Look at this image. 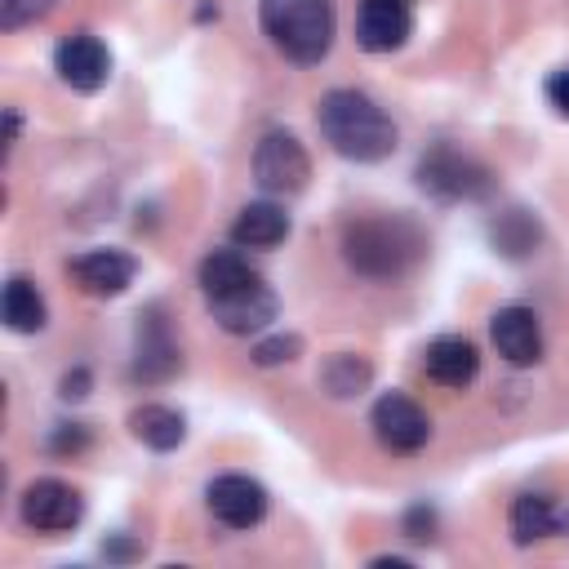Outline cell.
<instances>
[{
  "label": "cell",
  "mask_w": 569,
  "mask_h": 569,
  "mask_svg": "<svg viewBox=\"0 0 569 569\" xmlns=\"http://www.w3.org/2000/svg\"><path fill=\"white\" fill-rule=\"evenodd\" d=\"M204 502H209L213 520L227 525V529H253L267 516V489L253 476H240V471H227V476L209 480Z\"/></svg>",
  "instance_id": "8fae6325"
},
{
  "label": "cell",
  "mask_w": 569,
  "mask_h": 569,
  "mask_svg": "<svg viewBox=\"0 0 569 569\" xmlns=\"http://www.w3.org/2000/svg\"><path fill=\"white\" fill-rule=\"evenodd\" d=\"M373 382V365L365 356H351V351H338L320 365V387L333 396V400H351L360 396L365 387Z\"/></svg>",
  "instance_id": "44dd1931"
},
{
  "label": "cell",
  "mask_w": 569,
  "mask_h": 569,
  "mask_svg": "<svg viewBox=\"0 0 569 569\" xmlns=\"http://www.w3.org/2000/svg\"><path fill=\"white\" fill-rule=\"evenodd\" d=\"M178 369H182V351H178V342H173L160 307H147L138 316V342H133V369H129V378L151 387V382H169Z\"/></svg>",
  "instance_id": "ba28073f"
},
{
  "label": "cell",
  "mask_w": 569,
  "mask_h": 569,
  "mask_svg": "<svg viewBox=\"0 0 569 569\" xmlns=\"http://www.w3.org/2000/svg\"><path fill=\"white\" fill-rule=\"evenodd\" d=\"M53 0H0V31H22L27 22L44 18Z\"/></svg>",
  "instance_id": "cb8c5ba5"
},
{
  "label": "cell",
  "mask_w": 569,
  "mask_h": 569,
  "mask_svg": "<svg viewBox=\"0 0 569 569\" xmlns=\"http://www.w3.org/2000/svg\"><path fill=\"white\" fill-rule=\"evenodd\" d=\"M311 178V156L307 147L284 133V129H271L258 138L253 147V182L267 191V196H298Z\"/></svg>",
  "instance_id": "5b68a950"
},
{
  "label": "cell",
  "mask_w": 569,
  "mask_h": 569,
  "mask_svg": "<svg viewBox=\"0 0 569 569\" xmlns=\"http://www.w3.org/2000/svg\"><path fill=\"white\" fill-rule=\"evenodd\" d=\"M302 356V338L298 333H271L262 342H253V365L271 369V365H289Z\"/></svg>",
  "instance_id": "603a6c76"
},
{
  "label": "cell",
  "mask_w": 569,
  "mask_h": 569,
  "mask_svg": "<svg viewBox=\"0 0 569 569\" xmlns=\"http://www.w3.org/2000/svg\"><path fill=\"white\" fill-rule=\"evenodd\" d=\"M369 427H373V436H378V445L387 453H418L431 440V418L405 391L378 396L373 400V413H369Z\"/></svg>",
  "instance_id": "52a82bcc"
},
{
  "label": "cell",
  "mask_w": 569,
  "mask_h": 569,
  "mask_svg": "<svg viewBox=\"0 0 569 569\" xmlns=\"http://www.w3.org/2000/svg\"><path fill=\"white\" fill-rule=\"evenodd\" d=\"M129 431H133V440H142L147 449L169 453V449H178V445L187 440V418H182L178 409H169V405H138V409L129 413Z\"/></svg>",
  "instance_id": "ac0fdd59"
},
{
  "label": "cell",
  "mask_w": 569,
  "mask_h": 569,
  "mask_svg": "<svg viewBox=\"0 0 569 569\" xmlns=\"http://www.w3.org/2000/svg\"><path fill=\"white\" fill-rule=\"evenodd\" d=\"M249 280H258V271H253V262H249L240 249H213V253L200 262V289H204V298L231 293V289H240V284H249Z\"/></svg>",
  "instance_id": "d6986e66"
},
{
  "label": "cell",
  "mask_w": 569,
  "mask_h": 569,
  "mask_svg": "<svg viewBox=\"0 0 569 569\" xmlns=\"http://www.w3.org/2000/svg\"><path fill=\"white\" fill-rule=\"evenodd\" d=\"M431 525H436V516H431L427 507H413V511L405 516V529H409V538H418V542L431 538Z\"/></svg>",
  "instance_id": "83f0119b"
},
{
  "label": "cell",
  "mask_w": 569,
  "mask_h": 569,
  "mask_svg": "<svg viewBox=\"0 0 569 569\" xmlns=\"http://www.w3.org/2000/svg\"><path fill=\"white\" fill-rule=\"evenodd\" d=\"M565 529H569V516H565L551 498H542V493H520V498L511 502V538H516L520 547L542 542V538L565 533Z\"/></svg>",
  "instance_id": "e0dca14e"
},
{
  "label": "cell",
  "mask_w": 569,
  "mask_h": 569,
  "mask_svg": "<svg viewBox=\"0 0 569 569\" xmlns=\"http://www.w3.org/2000/svg\"><path fill=\"white\" fill-rule=\"evenodd\" d=\"M84 445H89V431H84V427H76V422H71V427H58V431H53V440H49V449H53V453H76V449H84Z\"/></svg>",
  "instance_id": "d4e9b609"
},
{
  "label": "cell",
  "mask_w": 569,
  "mask_h": 569,
  "mask_svg": "<svg viewBox=\"0 0 569 569\" xmlns=\"http://www.w3.org/2000/svg\"><path fill=\"white\" fill-rule=\"evenodd\" d=\"M547 102L569 120V67H560V71L547 80Z\"/></svg>",
  "instance_id": "484cf974"
},
{
  "label": "cell",
  "mask_w": 569,
  "mask_h": 569,
  "mask_svg": "<svg viewBox=\"0 0 569 569\" xmlns=\"http://www.w3.org/2000/svg\"><path fill=\"white\" fill-rule=\"evenodd\" d=\"M284 236H289V213L271 200H249L231 222V240L240 249H276Z\"/></svg>",
  "instance_id": "2e32d148"
},
{
  "label": "cell",
  "mask_w": 569,
  "mask_h": 569,
  "mask_svg": "<svg viewBox=\"0 0 569 569\" xmlns=\"http://www.w3.org/2000/svg\"><path fill=\"white\" fill-rule=\"evenodd\" d=\"M427 258V236L405 213H373L342 227V262L378 284L405 280Z\"/></svg>",
  "instance_id": "6da1fadb"
},
{
  "label": "cell",
  "mask_w": 569,
  "mask_h": 569,
  "mask_svg": "<svg viewBox=\"0 0 569 569\" xmlns=\"http://www.w3.org/2000/svg\"><path fill=\"white\" fill-rule=\"evenodd\" d=\"M18 516H22V525L36 529V533H67V529H76V525L84 520V498H80L76 485L44 476V480H31V485L22 489Z\"/></svg>",
  "instance_id": "8992f818"
},
{
  "label": "cell",
  "mask_w": 569,
  "mask_h": 569,
  "mask_svg": "<svg viewBox=\"0 0 569 569\" xmlns=\"http://www.w3.org/2000/svg\"><path fill=\"white\" fill-rule=\"evenodd\" d=\"M413 13L409 0H360L356 9V44L365 53H391L409 40Z\"/></svg>",
  "instance_id": "5bb4252c"
},
{
  "label": "cell",
  "mask_w": 569,
  "mask_h": 569,
  "mask_svg": "<svg viewBox=\"0 0 569 569\" xmlns=\"http://www.w3.org/2000/svg\"><path fill=\"white\" fill-rule=\"evenodd\" d=\"M316 124L320 138L356 164H378L396 151V124L391 116L360 89H329L316 102Z\"/></svg>",
  "instance_id": "7a4b0ae2"
},
{
  "label": "cell",
  "mask_w": 569,
  "mask_h": 569,
  "mask_svg": "<svg viewBox=\"0 0 569 569\" xmlns=\"http://www.w3.org/2000/svg\"><path fill=\"white\" fill-rule=\"evenodd\" d=\"M267 31L276 40V49L298 62V67H316L329 49H333V0H280L267 4Z\"/></svg>",
  "instance_id": "3957f363"
},
{
  "label": "cell",
  "mask_w": 569,
  "mask_h": 569,
  "mask_svg": "<svg viewBox=\"0 0 569 569\" xmlns=\"http://www.w3.org/2000/svg\"><path fill=\"white\" fill-rule=\"evenodd\" d=\"M489 342L498 347V356L507 360V365H516V369H525V365H538L542 360V325H538V316L529 311V307H498L493 316H489Z\"/></svg>",
  "instance_id": "4fadbf2b"
},
{
  "label": "cell",
  "mask_w": 569,
  "mask_h": 569,
  "mask_svg": "<svg viewBox=\"0 0 569 569\" xmlns=\"http://www.w3.org/2000/svg\"><path fill=\"white\" fill-rule=\"evenodd\" d=\"M53 71L62 84H71L76 93H98L107 80H111V53L98 36L89 31H76L67 40H58L53 49Z\"/></svg>",
  "instance_id": "30bf717a"
},
{
  "label": "cell",
  "mask_w": 569,
  "mask_h": 569,
  "mask_svg": "<svg viewBox=\"0 0 569 569\" xmlns=\"http://www.w3.org/2000/svg\"><path fill=\"white\" fill-rule=\"evenodd\" d=\"M418 187L431 191L436 200H480V196L493 191V173L476 156L440 142V147L422 151V160H418Z\"/></svg>",
  "instance_id": "277c9868"
},
{
  "label": "cell",
  "mask_w": 569,
  "mask_h": 569,
  "mask_svg": "<svg viewBox=\"0 0 569 569\" xmlns=\"http://www.w3.org/2000/svg\"><path fill=\"white\" fill-rule=\"evenodd\" d=\"M422 369H427L431 382H440V387H449V391H462V387H471L476 373H480V351H476V342L462 338V333H440L436 342H427Z\"/></svg>",
  "instance_id": "9a60e30c"
},
{
  "label": "cell",
  "mask_w": 569,
  "mask_h": 569,
  "mask_svg": "<svg viewBox=\"0 0 569 569\" xmlns=\"http://www.w3.org/2000/svg\"><path fill=\"white\" fill-rule=\"evenodd\" d=\"M58 396H62V400H84V396H89V369H71V373H62Z\"/></svg>",
  "instance_id": "4316f807"
},
{
  "label": "cell",
  "mask_w": 569,
  "mask_h": 569,
  "mask_svg": "<svg viewBox=\"0 0 569 569\" xmlns=\"http://www.w3.org/2000/svg\"><path fill=\"white\" fill-rule=\"evenodd\" d=\"M204 302H209V316H213L227 333H240V338L262 333V329L276 320V311H280V302H276V293L267 289L262 276L249 280V284H240V289H231V293L204 298Z\"/></svg>",
  "instance_id": "9c48e42d"
},
{
  "label": "cell",
  "mask_w": 569,
  "mask_h": 569,
  "mask_svg": "<svg viewBox=\"0 0 569 569\" xmlns=\"http://www.w3.org/2000/svg\"><path fill=\"white\" fill-rule=\"evenodd\" d=\"M4 325L13 329V333H40L44 329V320H49V307H44V298H40V289L27 280V276H13L9 284H4Z\"/></svg>",
  "instance_id": "ffe728a7"
},
{
  "label": "cell",
  "mask_w": 569,
  "mask_h": 569,
  "mask_svg": "<svg viewBox=\"0 0 569 569\" xmlns=\"http://www.w3.org/2000/svg\"><path fill=\"white\" fill-rule=\"evenodd\" d=\"M489 236H493V244L507 253V258H525L533 244H538V222L525 213V209H507V213H498V222L489 227Z\"/></svg>",
  "instance_id": "7402d4cb"
},
{
  "label": "cell",
  "mask_w": 569,
  "mask_h": 569,
  "mask_svg": "<svg viewBox=\"0 0 569 569\" xmlns=\"http://www.w3.org/2000/svg\"><path fill=\"white\" fill-rule=\"evenodd\" d=\"M67 271L89 298H116V293H124L133 284L138 258L124 253V249H89V253H76L67 262Z\"/></svg>",
  "instance_id": "7c38bea8"
}]
</instances>
